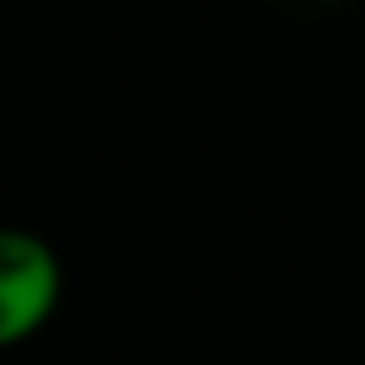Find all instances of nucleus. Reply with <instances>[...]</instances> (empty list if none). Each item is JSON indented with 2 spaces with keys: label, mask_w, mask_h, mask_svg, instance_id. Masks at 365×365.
I'll use <instances>...</instances> for the list:
<instances>
[{
  "label": "nucleus",
  "mask_w": 365,
  "mask_h": 365,
  "mask_svg": "<svg viewBox=\"0 0 365 365\" xmlns=\"http://www.w3.org/2000/svg\"><path fill=\"white\" fill-rule=\"evenodd\" d=\"M66 295V265L36 230L0 225V350L26 345L51 325Z\"/></svg>",
  "instance_id": "obj_1"
}]
</instances>
